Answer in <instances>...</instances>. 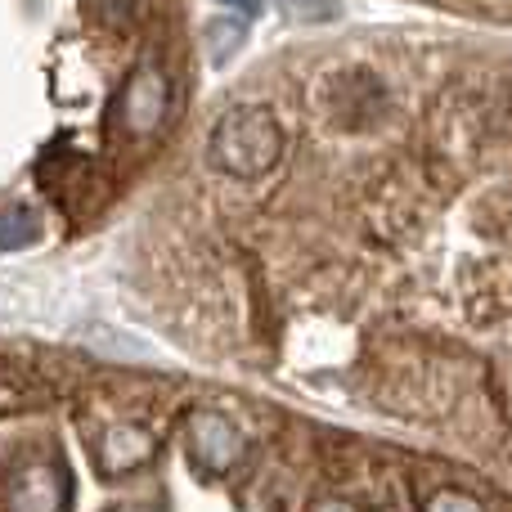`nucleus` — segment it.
<instances>
[{
    "instance_id": "obj_1",
    "label": "nucleus",
    "mask_w": 512,
    "mask_h": 512,
    "mask_svg": "<svg viewBox=\"0 0 512 512\" xmlns=\"http://www.w3.org/2000/svg\"><path fill=\"white\" fill-rule=\"evenodd\" d=\"M283 153V131L279 117L265 104H239L221 117L212 135V158L230 176H261L279 162Z\"/></svg>"
},
{
    "instance_id": "obj_2",
    "label": "nucleus",
    "mask_w": 512,
    "mask_h": 512,
    "mask_svg": "<svg viewBox=\"0 0 512 512\" xmlns=\"http://www.w3.org/2000/svg\"><path fill=\"white\" fill-rule=\"evenodd\" d=\"M171 108V77L162 63H140L131 72V81L122 86V99H117V122H122L126 135H153L162 122H167Z\"/></svg>"
},
{
    "instance_id": "obj_3",
    "label": "nucleus",
    "mask_w": 512,
    "mask_h": 512,
    "mask_svg": "<svg viewBox=\"0 0 512 512\" xmlns=\"http://www.w3.org/2000/svg\"><path fill=\"white\" fill-rule=\"evenodd\" d=\"M68 508V477L50 463L18 468L5 486V512H63Z\"/></svg>"
},
{
    "instance_id": "obj_4",
    "label": "nucleus",
    "mask_w": 512,
    "mask_h": 512,
    "mask_svg": "<svg viewBox=\"0 0 512 512\" xmlns=\"http://www.w3.org/2000/svg\"><path fill=\"white\" fill-rule=\"evenodd\" d=\"M189 450H194V459L203 463L207 472H225V468H234V463H239L243 436L234 432L230 418L194 414V423H189Z\"/></svg>"
},
{
    "instance_id": "obj_5",
    "label": "nucleus",
    "mask_w": 512,
    "mask_h": 512,
    "mask_svg": "<svg viewBox=\"0 0 512 512\" xmlns=\"http://www.w3.org/2000/svg\"><path fill=\"white\" fill-rule=\"evenodd\" d=\"M153 450H158L153 432H144V427H135V423H113L99 436V468L131 472V468H140V463H149Z\"/></svg>"
},
{
    "instance_id": "obj_6",
    "label": "nucleus",
    "mask_w": 512,
    "mask_h": 512,
    "mask_svg": "<svg viewBox=\"0 0 512 512\" xmlns=\"http://www.w3.org/2000/svg\"><path fill=\"white\" fill-rule=\"evenodd\" d=\"M32 234H36V221L27 212L0 216V248H18V243H27Z\"/></svg>"
},
{
    "instance_id": "obj_7",
    "label": "nucleus",
    "mask_w": 512,
    "mask_h": 512,
    "mask_svg": "<svg viewBox=\"0 0 512 512\" xmlns=\"http://www.w3.org/2000/svg\"><path fill=\"white\" fill-rule=\"evenodd\" d=\"M283 5L297 18H306V23H324V18L337 14V0H283Z\"/></svg>"
},
{
    "instance_id": "obj_8",
    "label": "nucleus",
    "mask_w": 512,
    "mask_h": 512,
    "mask_svg": "<svg viewBox=\"0 0 512 512\" xmlns=\"http://www.w3.org/2000/svg\"><path fill=\"white\" fill-rule=\"evenodd\" d=\"M207 36H216V59H230V45H239L243 41V27L239 23H225V18H221V23H212V27H207Z\"/></svg>"
},
{
    "instance_id": "obj_9",
    "label": "nucleus",
    "mask_w": 512,
    "mask_h": 512,
    "mask_svg": "<svg viewBox=\"0 0 512 512\" xmlns=\"http://www.w3.org/2000/svg\"><path fill=\"white\" fill-rule=\"evenodd\" d=\"M427 512H481V504L472 495H459V490H441V495L427 504Z\"/></svg>"
},
{
    "instance_id": "obj_10",
    "label": "nucleus",
    "mask_w": 512,
    "mask_h": 512,
    "mask_svg": "<svg viewBox=\"0 0 512 512\" xmlns=\"http://www.w3.org/2000/svg\"><path fill=\"white\" fill-rule=\"evenodd\" d=\"M310 512H355L351 504H337V499H328V504H319V508H310Z\"/></svg>"
},
{
    "instance_id": "obj_11",
    "label": "nucleus",
    "mask_w": 512,
    "mask_h": 512,
    "mask_svg": "<svg viewBox=\"0 0 512 512\" xmlns=\"http://www.w3.org/2000/svg\"><path fill=\"white\" fill-rule=\"evenodd\" d=\"M234 5H243L248 14H261V0H234Z\"/></svg>"
}]
</instances>
